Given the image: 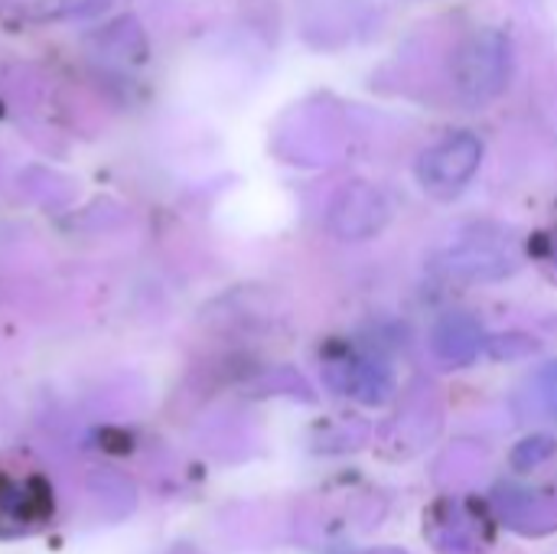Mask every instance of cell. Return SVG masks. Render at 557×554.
I'll return each mask as SVG.
<instances>
[{"instance_id": "obj_6", "label": "cell", "mask_w": 557, "mask_h": 554, "mask_svg": "<svg viewBox=\"0 0 557 554\" xmlns=\"http://www.w3.org/2000/svg\"><path fill=\"white\" fill-rule=\"evenodd\" d=\"M46 513H49V503L39 500L33 490H13V487L0 483V535L26 532Z\"/></svg>"}, {"instance_id": "obj_5", "label": "cell", "mask_w": 557, "mask_h": 554, "mask_svg": "<svg viewBox=\"0 0 557 554\" xmlns=\"http://www.w3.org/2000/svg\"><path fill=\"white\" fill-rule=\"evenodd\" d=\"M336 372H339L336 385L362 405H382V402H388V395L395 389L388 366L379 359H369V356H352Z\"/></svg>"}, {"instance_id": "obj_3", "label": "cell", "mask_w": 557, "mask_h": 554, "mask_svg": "<svg viewBox=\"0 0 557 554\" xmlns=\"http://www.w3.org/2000/svg\"><path fill=\"white\" fill-rule=\"evenodd\" d=\"M392 219V206L385 193L366 180H352L336 189L326 209L330 232L343 242H366L375 238Z\"/></svg>"}, {"instance_id": "obj_1", "label": "cell", "mask_w": 557, "mask_h": 554, "mask_svg": "<svg viewBox=\"0 0 557 554\" xmlns=\"http://www.w3.org/2000/svg\"><path fill=\"white\" fill-rule=\"evenodd\" d=\"M512 75V42L503 29L470 33L454 56V88L457 98L480 108L499 98Z\"/></svg>"}, {"instance_id": "obj_8", "label": "cell", "mask_w": 557, "mask_h": 554, "mask_svg": "<svg viewBox=\"0 0 557 554\" xmlns=\"http://www.w3.org/2000/svg\"><path fill=\"white\" fill-rule=\"evenodd\" d=\"M557 454V441L552 434H529L525 441H519L516 447H512V470H519V473H532V470H539V467H545L552 457Z\"/></svg>"}, {"instance_id": "obj_9", "label": "cell", "mask_w": 557, "mask_h": 554, "mask_svg": "<svg viewBox=\"0 0 557 554\" xmlns=\"http://www.w3.org/2000/svg\"><path fill=\"white\" fill-rule=\"evenodd\" d=\"M535 398H539L542 411L557 421V359L545 362L539 369V376H535Z\"/></svg>"}, {"instance_id": "obj_4", "label": "cell", "mask_w": 557, "mask_h": 554, "mask_svg": "<svg viewBox=\"0 0 557 554\" xmlns=\"http://www.w3.org/2000/svg\"><path fill=\"white\" fill-rule=\"evenodd\" d=\"M431 353L437 362L450 366V369H463L473 366L480 359V353L486 349V330L473 313L454 310L444 313L434 327H431Z\"/></svg>"}, {"instance_id": "obj_7", "label": "cell", "mask_w": 557, "mask_h": 554, "mask_svg": "<svg viewBox=\"0 0 557 554\" xmlns=\"http://www.w3.org/2000/svg\"><path fill=\"white\" fill-rule=\"evenodd\" d=\"M3 7L33 16V20H52V16H82L91 13L98 7H104V0H0Z\"/></svg>"}, {"instance_id": "obj_2", "label": "cell", "mask_w": 557, "mask_h": 554, "mask_svg": "<svg viewBox=\"0 0 557 554\" xmlns=\"http://www.w3.org/2000/svg\"><path fill=\"white\" fill-rule=\"evenodd\" d=\"M483 140L473 131H454L444 134L437 144H431L421 160H418V183L437 196V199H454L460 196L473 176L483 167Z\"/></svg>"}]
</instances>
